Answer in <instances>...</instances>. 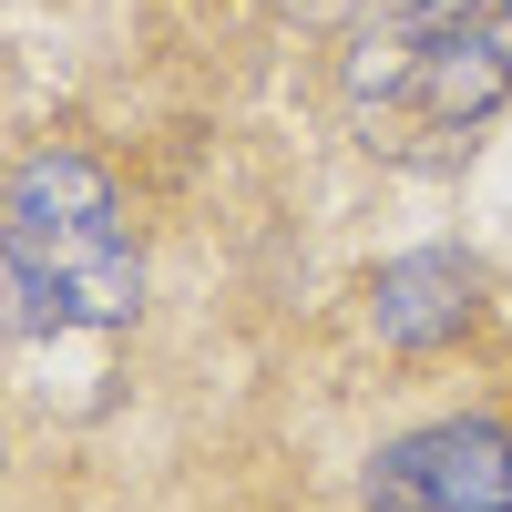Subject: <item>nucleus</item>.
Segmentation results:
<instances>
[{"label": "nucleus", "instance_id": "nucleus-1", "mask_svg": "<svg viewBox=\"0 0 512 512\" xmlns=\"http://www.w3.org/2000/svg\"><path fill=\"white\" fill-rule=\"evenodd\" d=\"M349 134L390 164H451L512 103V0H390L338 62Z\"/></svg>", "mask_w": 512, "mask_h": 512}, {"label": "nucleus", "instance_id": "nucleus-4", "mask_svg": "<svg viewBox=\"0 0 512 512\" xmlns=\"http://www.w3.org/2000/svg\"><path fill=\"white\" fill-rule=\"evenodd\" d=\"M472 308H482V277L461 267L451 246L390 256V267H379V287H369V318H379V338H390V349H441V338L472 328Z\"/></svg>", "mask_w": 512, "mask_h": 512}, {"label": "nucleus", "instance_id": "nucleus-3", "mask_svg": "<svg viewBox=\"0 0 512 512\" xmlns=\"http://www.w3.org/2000/svg\"><path fill=\"white\" fill-rule=\"evenodd\" d=\"M369 512H512V431L431 420L369 461Z\"/></svg>", "mask_w": 512, "mask_h": 512}, {"label": "nucleus", "instance_id": "nucleus-2", "mask_svg": "<svg viewBox=\"0 0 512 512\" xmlns=\"http://www.w3.org/2000/svg\"><path fill=\"white\" fill-rule=\"evenodd\" d=\"M0 287L21 328H123L144 297V246L123 226V195L93 154H21L0 185Z\"/></svg>", "mask_w": 512, "mask_h": 512}]
</instances>
